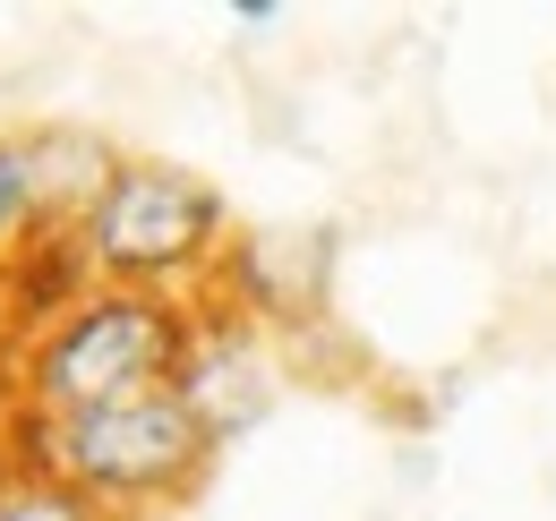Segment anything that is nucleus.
I'll return each instance as SVG.
<instances>
[{
    "label": "nucleus",
    "instance_id": "f257e3e1",
    "mask_svg": "<svg viewBox=\"0 0 556 521\" xmlns=\"http://www.w3.org/2000/svg\"><path fill=\"white\" fill-rule=\"evenodd\" d=\"M189 342H198V300H154V291L94 282L70 317L9 342V368H0L9 377V410L86 419V410H112V402L172 393Z\"/></svg>",
    "mask_w": 556,
    "mask_h": 521
},
{
    "label": "nucleus",
    "instance_id": "f03ea898",
    "mask_svg": "<svg viewBox=\"0 0 556 521\" xmlns=\"http://www.w3.org/2000/svg\"><path fill=\"white\" fill-rule=\"evenodd\" d=\"M0 436L26 470L70 479L77 496H94L112 521H154L180 513L198 487L214 479L206 419L180 393H146V402H112L86 419H35V410H0Z\"/></svg>",
    "mask_w": 556,
    "mask_h": 521
},
{
    "label": "nucleus",
    "instance_id": "7ed1b4c3",
    "mask_svg": "<svg viewBox=\"0 0 556 521\" xmlns=\"http://www.w3.org/2000/svg\"><path fill=\"white\" fill-rule=\"evenodd\" d=\"M231 240H240L231 196L206 171L163 163V154H121L103 196L77 214L86 274L112 291H154V300H206Z\"/></svg>",
    "mask_w": 556,
    "mask_h": 521
},
{
    "label": "nucleus",
    "instance_id": "20e7f679",
    "mask_svg": "<svg viewBox=\"0 0 556 521\" xmlns=\"http://www.w3.org/2000/svg\"><path fill=\"white\" fill-rule=\"evenodd\" d=\"M282 342L266 326H249L240 308H223V300H198V342H189V359H180V402L206 419L214 445H231V436H249L266 410L282 402Z\"/></svg>",
    "mask_w": 556,
    "mask_h": 521
},
{
    "label": "nucleus",
    "instance_id": "39448f33",
    "mask_svg": "<svg viewBox=\"0 0 556 521\" xmlns=\"http://www.w3.org/2000/svg\"><path fill=\"white\" fill-rule=\"evenodd\" d=\"M326 282H334V231L326 223L317 231H240L206 300L240 308L275 342H300L308 326H326Z\"/></svg>",
    "mask_w": 556,
    "mask_h": 521
},
{
    "label": "nucleus",
    "instance_id": "423d86ee",
    "mask_svg": "<svg viewBox=\"0 0 556 521\" xmlns=\"http://www.w3.org/2000/svg\"><path fill=\"white\" fill-rule=\"evenodd\" d=\"M35 180H43V214H52V231H77V214L103 196V180L121 171V145L94 129H77V120H35Z\"/></svg>",
    "mask_w": 556,
    "mask_h": 521
},
{
    "label": "nucleus",
    "instance_id": "0eeeda50",
    "mask_svg": "<svg viewBox=\"0 0 556 521\" xmlns=\"http://www.w3.org/2000/svg\"><path fill=\"white\" fill-rule=\"evenodd\" d=\"M43 231H52V214H43V180H35V137L0 129V265Z\"/></svg>",
    "mask_w": 556,
    "mask_h": 521
},
{
    "label": "nucleus",
    "instance_id": "6e6552de",
    "mask_svg": "<svg viewBox=\"0 0 556 521\" xmlns=\"http://www.w3.org/2000/svg\"><path fill=\"white\" fill-rule=\"evenodd\" d=\"M0 521H112L94 496H77L70 479H52V470H26V461L9 454L0 461Z\"/></svg>",
    "mask_w": 556,
    "mask_h": 521
},
{
    "label": "nucleus",
    "instance_id": "1a4fd4ad",
    "mask_svg": "<svg viewBox=\"0 0 556 521\" xmlns=\"http://www.w3.org/2000/svg\"><path fill=\"white\" fill-rule=\"evenodd\" d=\"M223 17H231L240 35H275V26H282V0H231Z\"/></svg>",
    "mask_w": 556,
    "mask_h": 521
}]
</instances>
